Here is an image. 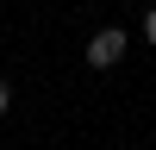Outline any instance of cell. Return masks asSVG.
Here are the masks:
<instances>
[{"label":"cell","instance_id":"3","mask_svg":"<svg viewBox=\"0 0 156 150\" xmlns=\"http://www.w3.org/2000/svg\"><path fill=\"white\" fill-rule=\"evenodd\" d=\"M6 106H12V88H6V81H0V112H6Z\"/></svg>","mask_w":156,"mask_h":150},{"label":"cell","instance_id":"1","mask_svg":"<svg viewBox=\"0 0 156 150\" xmlns=\"http://www.w3.org/2000/svg\"><path fill=\"white\" fill-rule=\"evenodd\" d=\"M125 44H131V38H125L119 25H100V31L87 38V50H81V56H87V69H112V62L125 56Z\"/></svg>","mask_w":156,"mask_h":150},{"label":"cell","instance_id":"2","mask_svg":"<svg viewBox=\"0 0 156 150\" xmlns=\"http://www.w3.org/2000/svg\"><path fill=\"white\" fill-rule=\"evenodd\" d=\"M144 38L156 44V6H144Z\"/></svg>","mask_w":156,"mask_h":150}]
</instances>
